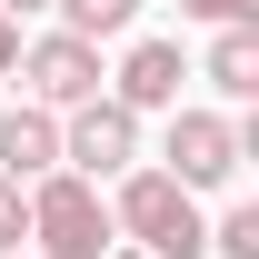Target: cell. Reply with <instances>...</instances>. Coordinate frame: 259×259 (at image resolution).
Wrapping results in <instances>:
<instances>
[{
  "label": "cell",
  "instance_id": "6da1fadb",
  "mask_svg": "<svg viewBox=\"0 0 259 259\" xmlns=\"http://www.w3.org/2000/svg\"><path fill=\"white\" fill-rule=\"evenodd\" d=\"M110 229L150 259H199L209 249V220H199V190H180L169 169H120V199H110Z\"/></svg>",
  "mask_w": 259,
  "mask_h": 259
},
{
  "label": "cell",
  "instance_id": "7a4b0ae2",
  "mask_svg": "<svg viewBox=\"0 0 259 259\" xmlns=\"http://www.w3.org/2000/svg\"><path fill=\"white\" fill-rule=\"evenodd\" d=\"M30 249H40V259H110V249H120L100 180H80V169H40V180H30Z\"/></svg>",
  "mask_w": 259,
  "mask_h": 259
},
{
  "label": "cell",
  "instance_id": "3957f363",
  "mask_svg": "<svg viewBox=\"0 0 259 259\" xmlns=\"http://www.w3.org/2000/svg\"><path fill=\"white\" fill-rule=\"evenodd\" d=\"M60 169H80V180H120V169H140V110H120V100H80L60 120Z\"/></svg>",
  "mask_w": 259,
  "mask_h": 259
},
{
  "label": "cell",
  "instance_id": "277c9868",
  "mask_svg": "<svg viewBox=\"0 0 259 259\" xmlns=\"http://www.w3.org/2000/svg\"><path fill=\"white\" fill-rule=\"evenodd\" d=\"M239 120H220V110H180L169 120V150H160V169L180 180V190H229L239 180Z\"/></svg>",
  "mask_w": 259,
  "mask_h": 259
},
{
  "label": "cell",
  "instance_id": "5b68a950",
  "mask_svg": "<svg viewBox=\"0 0 259 259\" xmlns=\"http://www.w3.org/2000/svg\"><path fill=\"white\" fill-rule=\"evenodd\" d=\"M20 80H30V100L40 110H80V100H100V40H70V30H50V40H30L20 50Z\"/></svg>",
  "mask_w": 259,
  "mask_h": 259
},
{
  "label": "cell",
  "instance_id": "8992f818",
  "mask_svg": "<svg viewBox=\"0 0 259 259\" xmlns=\"http://www.w3.org/2000/svg\"><path fill=\"white\" fill-rule=\"evenodd\" d=\"M180 80H190L180 40H130V60H120V80H110V100H120V110H180Z\"/></svg>",
  "mask_w": 259,
  "mask_h": 259
},
{
  "label": "cell",
  "instance_id": "52a82bcc",
  "mask_svg": "<svg viewBox=\"0 0 259 259\" xmlns=\"http://www.w3.org/2000/svg\"><path fill=\"white\" fill-rule=\"evenodd\" d=\"M40 169H60V110L20 100V110L0 120V180H20V190H30Z\"/></svg>",
  "mask_w": 259,
  "mask_h": 259
},
{
  "label": "cell",
  "instance_id": "ba28073f",
  "mask_svg": "<svg viewBox=\"0 0 259 259\" xmlns=\"http://www.w3.org/2000/svg\"><path fill=\"white\" fill-rule=\"evenodd\" d=\"M209 90L220 100H259V30L249 20H220V40H209Z\"/></svg>",
  "mask_w": 259,
  "mask_h": 259
},
{
  "label": "cell",
  "instance_id": "9c48e42d",
  "mask_svg": "<svg viewBox=\"0 0 259 259\" xmlns=\"http://www.w3.org/2000/svg\"><path fill=\"white\" fill-rule=\"evenodd\" d=\"M50 10H60L70 40H120L130 20H140V0H50Z\"/></svg>",
  "mask_w": 259,
  "mask_h": 259
},
{
  "label": "cell",
  "instance_id": "30bf717a",
  "mask_svg": "<svg viewBox=\"0 0 259 259\" xmlns=\"http://www.w3.org/2000/svg\"><path fill=\"white\" fill-rule=\"evenodd\" d=\"M209 249H220V259H259V209H249V199L209 220Z\"/></svg>",
  "mask_w": 259,
  "mask_h": 259
},
{
  "label": "cell",
  "instance_id": "8fae6325",
  "mask_svg": "<svg viewBox=\"0 0 259 259\" xmlns=\"http://www.w3.org/2000/svg\"><path fill=\"white\" fill-rule=\"evenodd\" d=\"M20 239H30V190L0 180V249H20Z\"/></svg>",
  "mask_w": 259,
  "mask_h": 259
},
{
  "label": "cell",
  "instance_id": "7c38bea8",
  "mask_svg": "<svg viewBox=\"0 0 259 259\" xmlns=\"http://www.w3.org/2000/svg\"><path fill=\"white\" fill-rule=\"evenodd\" d=\"M259 0H180V20H249Z\"/></svg>",
  "mask_w": 259,
  "mask_h": 259
},
{
  "label": "cell",
  "instance_id": "4fadbf2b",
  "mask_svg": "<svg viewBox=\"0 0 259 259\" xmlns=\"http://www.w3.org/2000/svg\"><path fill=\"white\" fill-rule=\"evenodd\" d=\"M0 70H20V20L0 10Z\"/></svg>",
  "mask_w": 259,
  "mask_h": 259
},
{
  "label": "cell",
  "instance_id": "5bb4252c",
  "mask_svg": "<svg viewBox=\"0 0 259 259\" xmlns=\"http://www.w3.org/2000/svg\"><path fill=\"white\" fill-rule=\"evenodd\" d=\"M0 10H10V20H20V10H50V0H0Z\"/></svg>",
  "mask_w": 259,
  "mask_h": 259
},
{
  "label": "cell",
  "instance_id": "9a60e30c",
  "mask_svg": "<svg viewBox=\"0 0 259 259\" xmlns=\"http://www.w3.org/2000/svg\"><path fill=\"white\" fill-rule=\"evenodd\" d=\"M0 259H20V249H0Z\"/></svg>",
  "mask_w": 259,
  "mask_h": 259
}]
</instances>
